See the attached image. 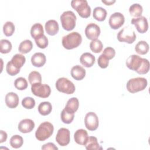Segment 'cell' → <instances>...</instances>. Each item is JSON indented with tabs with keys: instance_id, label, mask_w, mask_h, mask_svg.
<instances>
[{
	"instance_id": "38",
	"label": "cell",
	"mask_w": 150,
	"mask_h": 150,
	"mask_svg": "<svg viewBox=\"0 0 150 150\" xmlns=\"http://www.w3.org/2000/svg\"><path fill=\"white\" fill-rule=\"evenodd\" d=\"M35 41L36 45L40 49H45L48 46V39L45 35L35 39Z\"/></svg>"
},
{
	"instance_id": "12",
	"label": "cell",
	"mask_w": 150,
	"mask_h": 150,
	"mask_svg": "<svg viewBox=\"0 0 150 150\" xmlns=\"http://www.w3.org/2000/svg\"><path fill=\"white\" fill-rule=\"evenodd\" d=\"M124 16L120 12H114L111 15L108 21L110 27L113 29H117L121 27L124 23Z\"/></svg>"
},
{
	"instance_id": "32",
	"label": "cell",
	"mask_w": 150,
	"mask_h": 150,
	"mask_svg": "<svg viewBox=\"0 0 150 150\" xmlns=\"http://www.w3.org/2000/svg\"><path fill=\"white\" fill-rule=\"evenodd\" d=\"M12 46L11 42L7 39L0 40V52L1 53H8L11 52Z\"/></svg>"
},
{
	"instance_id": "2",
	"label": "cell",
	"mask_w": 150,
	"mask_h": 150,
	"mask_svg": "<svg viewBox=\"0 0 150 150\" xmlns=\"http://www.w3.org/2000/svg\"><path fill=\"white\" fill-rule=\"evenodd\" d=\"M82 42L81 35L77 32H73L64 36L62 38L63 46L68 50L73 49L78 47Z\"/></svg>"
},
{
	"instance_id": "30",
	"label": "cell",
	"mask_w": 150,
	"mask_h": 150,
	"mask_svg": "<svg viewBox=\"0 0 150 150\" xmlns=\"http://www.w3.org/2000/svg\"><path fill=\"white\" fill-rule=\"evenodd\" d=\"M129 12L131 16L134 17H140L142 15L143 9L142 6L139 4H134L129 8Z\"/></svg>"
},
{
	"instance_id": "39",
	"label": "cell",
	"mask_w": 150,
	"mask_h": 150,
	"mask_svg": "<svg viewBox=\"0 0 150 150\" xmlns=\"http://www.w3.org/2000/svg\"><path fill=\"white\" fill-rule=\"evenodd\" d=\"M22 105L26 109H32L35 105V101L30 97H26L22 100Z\"/></svg>"
},
{
	"instance_id": "33",
	"label": "cell",
	"mask_w": 150,
	"mask_h": 150,
	"mask_svg": "<svg viewBox=\"0 0 150 150\" xmlns=\"http://www.w3.org/2000/svg\"><path fill=\"white\" fill-rule=\"evenodd\" d=\"M23 143L22 137L19 135H13L10 139V145L12 148H21Z\"/></svg>"
},
{
	"instance_id": "24",
	"label": "cell",
	"mask_w": 150,
	"mask_h": 150,
	"mask_svg": "<svg viewBox=\"0 0 150 150\" xmlns=\"http://www.w3.org/2000/svg\"><path fill=\"white\" fill-rule=\"evenodd\" d=\"M107 14V11L104 8L100 6H97L94 9L93 16L96 20L101 22L105 20Z\"/></svg>"
},
{
	"instance_id": "21",
	"label": "cell",
	"mask_w": 150,
	"mask_h": 150,
	"mask_svg": "<svg viewBox=\"0 0 150 150\" xmlns=\"http://www.w3.org/2000/svg\"><path fill=\"white\" fill-rule=\"evenodd\" d=\"M46 56L45 55L40 52L35 53L31 57V63L33 66L40 67L43 66L46 63Z\"/></svg>"
},
{
	"instance_id": "34",
	"label": "cell",
	"mask_w": 150,
	"mask_h": 150,
	"mask_svg": "<svg viewBox=\"0 0 150 150\" xmlns=\"http://www.w3.org/2000/svg\"><path fill=\"white\" fill-rule=\"evenodd\" d=\"M103 47V45L101 40L98 39L93 40L90 43V48L92 52L96 53L101 52Z\"/></svg>"
},
{
	"instance_id": "16",
	"label": "cell",
	"mask_w": 150,
	"mask_h": 150,
	"mask_svg": "<svg viewBox=\"0 0 150 150\" xmlns=\"http://www.w3.org/2000/svg\"><path fill=\"white\" fill-rule=\"evenodd\" d=\"M19 97L13 92H9L5 96V103L10 108H16L19 104Z\"/></svg>"
},
{
	"instance_id": "35",
	"label": "cell",
	"mask_w": 150,
	"mask_h": 150,
	"mask_svg": "<svg viewBox=\"0 0 150 150\" xmlns=\"http://www.w3.org/2000/svg\"><path fill=\"white\" fill-rule=\"evenodd\" d=\"M28 80L31 85L42 82V77L40 73L36 71H31L28 76Z\"/></svg>"
},
{
	"instance_id": "7",
	"label": "cell",
	"mask_w": 150,
	"mask_h": 150,
	"mask_svg": "<svg viewBox=\"0 0 150 150\" xmlns=\"http://www.w3.org/2000/svg\"><path fill=\"white\" fill-rule=\"evenodd\" d=\"M56 89L62 93L71 94L75 91L74 84L68 79L61 77L57 79L56 82Z\"/></svg>"
},
{
	"instance_id": "3",
	"label": "cell",
	"mask_w": 150,
	"mask_h": 150,
	"mask_svg": "<svg viewBox=\"0 0 150 150\" xmlns=\"http://www.w3.org/2000/svg\"><path fill=\"white\" fill-rule=\"evenodd\" d=\"M54 127L49 122H43L38 127L35 132L36 138L40 141H45L49 138L53 133Z\"/></svg>"
},
{
	"instance_id": "36",
	"label": "cell",
	"mask_w": 150,
	"mask_h": 150,
	"mask_svg": "<svg viewBox=\"0 0 150 150\" xmlns=\"http://www.w3.org/2000/svg\"><path fill=\"white\" fill-rule=\"evenodd\" d=\"M15 31V25L10 21H7L5 23L3 26V32L5 36H12Z\"/></svg>"
},
{
	"instance_id": "6",
	"label": "cell",
	"mask_w": 150,
	"mask_h": 150,
	"mask_svg": "<svg viewBox=\"0 0 150 150\" xmlns=\"http://www.w3.org/2000/svg\"><path fill=\"white\" fill-rule=\"evenodd\" d=\"M76 16L71 11L64 12L60 16V22L63 28L67 31L73 30L76 26Z\"/></svg>"
},
{
	"instance_id": "14",
	"label": "cell",
	"mask_w": 150,
	"mask_h": 150,
	"mask_svg": "<svg viewBox=\"0 0 150 150\" xmlns=\"http://www.w3.org/2000/svg\"><path fill=\"white\" fill-rule=\"evenodd\" d=\"M100 34V28L97 25L94 23H90L86 27L85 35L87 39L92 40L97 39Z\"/></svg>"
},
{
	"instance_id": "25",
	"label": "cell",
	"mask_w": 150,
	"mask_h": 150,
	"mask_svg": "<svg viewBox=\"0 0 150 150\" xmlns=\"http://www.w3.org/2000/svg\"><path fill=\"white\" fill-rule=\"evenodd\" d=\"M44 33L43 28L42 24L39 23H35L32 25L30 29V35L31 36L35 39L42 36Z\"/></svg>"
},
{
	"instance_id": "42",
	"label": "cell",
	"mask_w": 150,
	"mask_h": 150,
	"mask_svg": "<svg viewBox=\"0 0 150 150\" xmlns=\"http://www.w3.org/2000/svg\"><path fill=\"white\" fill-rule=\"evenodd\" d=\"M98 66L102 68L105 69L107 67L109 63V60H108L103 54H101L98 58Z\"/></svg>"
},
{
	"instance_id": "29",
	"label": "cell",
	"mask_w": 150,
	"mask_h": 150,
	"mask_svg": "<svg viewBox=\"0 0 150 150\" xmlns=\"http://www.w3.org/2000/svg\"><path fill=\"white\" fill-rule=\"evenodd\" d=\"M33 47V44L32 42L28 39L22 41L18 47L19 52L23 54H26L28 52H29Z\"/></svg>"
},
{
	"instance_id": "28",
	"label": "cell",
	"mask_w": 150,
	"mask_h": 150,
	"mask_svg": "<svg viewBox=\"0 0 150 150\" xmlns=\"http://www.w3.org/2000/svg\"><path fill=\"white\" fill-rule=\"evenodd\" d=\"M135 50L139 54H145L149 50V45L144 40L139 41L135 45Z\"/></svg>"
},
{
	"instance_id": "15",
	"label": "cell",
	"mask_w": 150,
	"mask_h": 150,
	"mask_svg": "<svg viewBox=\"0 0 150 150\" xmlns=\"http://www.w3.org/2000/svg\"><path fill=\"white\" fill-rule=\"evenodd\" d=\"M35 127V122L33 120L28 118L21 120L18 124V129L22 133L31 132Z\"/></svg>"
},
{
	"instance_id": "20",
	"label": "cell",
	"mask_w": 150,
	"mask_h": 150,
	"mask_svg": "<svg viewBox=\"0 0 150 150\" xmlns=\"http://www.w3.org/2000/svg\"><path fill=\"white\" fill-rule=\"evenodd\" d=\"M71 75L76 80H81L86 76V70L80 65H76L71 69Z\"/></svg>"
},
{
	"instance_id": "41",
	"label": "cell",
	"mask_w": 150,
	"mask_h": 150,
	"mask_svg": "<svg viewBox=\"0 0 150 150\" xmlns=\"http://www.w3.org/2000/svg\"><path fill=\"white\" fill-rule=\"evenodd\" d=\"M6 70L8 74L10 76H15L18 73H19L20 69H18L15 68L11 63V62H8L6 64Z\"/></svg>"
},
{
	"instance_id": "23",
	"label": "cell",
	"mask_w": 150,
	"mask_h": 150,
	"mask_svg": "<svg viewBox=\"0 0 150 150\" xmlns=\"http://www.w3.org/2000/svg\"><path fill=\"white\" fill-rule=\"evenodd\" d=\"M26 61L25 57L21 54H15L11 60V64L16 69H20L25 64Z\"/></svg>"
},
{
	"instance_id": "43",
	"label": "cell",
	"mask_w": 150,
	"mask_h": 150,
	"mask_svg": "<svg viewBox=\"0 0 150 150\" xmlns=\"http://www.w3.org/2000/svg\"><path fill=\"white\" fill-rule=\"evenodd\" d=\"M42 149H51V150H57L58 148L52 142H48L47 144H44L42 146Z\"/></svg>"
},
{
	"instance_id": "31",
	"label": "cell",
	"mask_w": 150,
	"mask_h": 150,
	"mask_svg": "<svg viewBox=\"0 0 150 150\" xmlns=\"http://www.w3.org/2000/svg\"><path fill=\"white\" fill-rule=\"evenodd\" d=\"M61 120L65 124H70L74 117V113L67 111L64 108L60 114Z\"/></svg>"
},
{
	"instance_id": "13",
	"label": "cell",
	"mask_w": 150,
	"mask_h": 150,
	"mask_svg": "<svg viewBox=\"0 0 150 150\" xmlns=\"http://www.w3.org/2000/svg\"><path fill=\"white\" fill-rule=\"evenodd\" d=\"M131 24L134 25L137 31L141 33H145L148 29V23L145 16L134 18L131 19Z\"/></svg>"
},
{
	"instance_id": "9",
	"label": "cell",
	"mask_w": 150,
	"mask_h": 150,
	"mask_svg": "<svg viewBox=\"0 0 150 150\" xmlns=\"http://www.w3.org/2000/svg\"><path fill=\"white\" fill-rule=\"evenodd\" d=\"M32 93L36 96L41 98L48 97L51 93V89L49 85L41 83H35L31 86Z\"/></svg>"
},
{
	"instance_id": "22",
	"label": "cell",
	"mask_w": 150,
	"mask_h": 150,
	"mask_svg": "<svg viewBox=\"0 0 150 150\" xmlns=\"http://www.w3.org/2000/svg\"><path fill=\"white\" fill-rule=\"evenodd\" d=\"M84 146L87 150H91V149H102V147L100 146L99 145L97 138L95 137L91 136L88 137V139L84 144Z\"/></svg>"
},
{
	"instance_id": "19",
	"label": "cell",
	"mask_w": 150,
	"mask_h": 150,
	"mask_svg": "<svg viewBox=\"0 0 150 150\" xmlns=\"http://www.w3.org/2000/svg\"><path fill=\"white\" fill-rule=\"evenodd\" d=\"M96 58L90 53H83L80 57V62L82 65L86 67H91L95 63Z\"/></svg>"
},
{
	"instance_id": "18",
	"label": "cell",
	"mask_w": 150,
	"mask_h": 150,
	"mask_svg": "<svg viewBox=\"0 0 150 150\" xmlns=\"http://www.w3.org/2000/svg\"><path fill=\"white\" fill-rule=\"evenodd\" d=\"M88 133L83 129H77L74 134V139L75 142L79 145H84L87 139H88Z\"/></svg>"
},
{
	"instance_id": "8",
	"label": "cell",
	"mask_w": 150,
	"mask_h": 150,
	"mask_svg": "<svg viewBox=\"0 0 150 150\" xmlns=\"http://www.w3.org/2000/svg\"><path fill=\"white\" fill-rule=\"evenodd\" d=\"M117 39L121 42H125L129 44L132 43L136 39L135 31L129 26L124 27L118 33Z\"/></svg>"
},
{
	"instance_id": "17",
	"label": "cell",
	"mask_w": 150,
	"mask_h": 150,
	"mask_svg": "<svg viewBox=\"0 0 150 150\" xmlns=\"http://www.w3.org/2000/svg\"><path fill=\"white\" fill-rule=\"evenodd\" d=\"M45 30L46 33L51 36L56 35L59 30V24L55 20H49L45 23Z\"/></svg>"
},
{
	"instance_id": "1",
	"label": "cell",
	"mask_w": 150,
	"mask_h": 150,
	"mask_svg": "<svg viewBox=\"0 0 150 150\" xmlns=\"http://www.w3.org/2000/svg\"><path fill=\"white\" fill-rule=\"evenodd\" d=\"M127 67L140 74H145L149 71V62L148 59L142 58L138 55L132 54L126 60Z\"/></svg>"
},
{
	"instance_id": "10",
	"label": "cell",
	"mask_w": 150,
	"mask_h": 150,
	"mask_svg": "<svg viewBox=\"0 0 150 150\" xmlns=\"http://www.w3.org/2000/svg\"><path fill=\"white\" fill-rule=\"evenodd\" d=\"M85 126L90 131H94L97 129L99 124L98 118L94 112H89L86 114L84 118Z\"/></svg>"
},
{
	"instance_id": "11",
	"label": "cell",
	"mask_w": 150,
	"mask_h": 150,
	"mask_svg": "<svg viewBox=\"0 0 150 150\" xmlns=\"http://www.w3.org/2000/svg\"><path fill=\"white\" fill-rule=\"evenodd\" d=\"M70 140V131L65 128H60L56 136V142L62 146L67 145Z\"/></svg>"
},
{
	"instance_id": "5",
	"label": "cell",
	"mask_w": 150,
	"mask_h": 150,
	"mask_svg": "<svg viewBox=\"0 0 150 150\" xmlns=\"http://www.w3.org/2000/svg\"><path fill=\"white\" fill-rule=\"evenodd\" d=\"M71 6L81 18H87L90 16L91 8L86 0H73Z\"/></svg>"
},
{
	"instance_id": "27",
	"label": "cell",
	"mask_w": 150,
	"mask_h": 150,
	"mask_svg": "<svg viewBox=\"0 0 150 150\" xmlns=\"http://www.w3.org/2000/svg\"><path fill=\"white\" fill-rule=\"evenodd\" d=\"M79 102L76 97H72L70 98L65 106V109L71 112H75L79 108Z\"/></svg>"
},
{
	"instance_id": "44",
	"label": "cell",
	"mask_w": 150,
	"mask_h": 150,
	"mask_svg": "<svg viewBox=\"0 0 150 150\" xmlns=\"http://www.w3.org/2000/svg\"><path fill=\"white\" fill-rule=\"evenodd\" d=\"M0 135H1V141L0 142L2 143L5 142L7 139V134L5 131L1 130L0 131Z\"/></svg>"
},
{
	"instance_id": "4",
	"label": "cell",
	"mask_w": 150,
	"mask_h": 150,
	"mask_svg": "<svg viewBox=\"0 0 150 150\" xmlns=\"http://www.w3.org/2000/svg\"><path fill=\"white\" fill-rule=\"evenodd\" d=\"M148 81L145 78L136 77L129 79L127 83V89L131 93L144 90L147 86Z\"/></svg>"
},
{
	"instance_id": "37",
	"label": "cell",
	"mask_w": 150,
	"mask_h": 150,
	"mask_svg": "<svg viewBox=\"0 0 150 150\" xmlns=\"http://www.w3.org/2000/svg\"><path fill=\"white\" fill-rule=\"evenodd\" d=\"M14 86L18 90H23L28 87V82L25 78L20 77L15 80Z\"/></svg>"
},
{
	"instance_id": "26",
	"label": "cell",
	"mask_w": 150,
	"mask_h": 150,
	"mask_svg": "<svg viewBox=\"0 0 150 150\" xmlns=\"http://www.w3.org/2000/svg\"><path fill=\"white\" fill-rule=\"evenodd\" d=\"M52 110V105L49 101L42 102L38 106V111L42 115L49 114Z\"/></svg>"
},
{
	"instance_id": "40",
	"label": "cell",
	"mask_w": 150,
	"mask_h": 150,
	"mask_svg": "<svg viewBox=\"0 0 150 150\" xmlns=\"http://www.w3.org/2000/svg\"><path fill=\"white\" fill-rule=\"evenodd\" d=\"M108 60L112 59L115 55V51L111 47H107L104 49L102 53Z\"/></svg>"
},
{
	"instance_id": "45",
	"label": "cell",
	"mask_w": 150,
	"mask_h": 150,
	"mask_svg": "<svg viewBox=\"0 0 150 150\" xmlns=\"http://www.w3.org/2000/svg\"><path fill=\"white\" fill-rule=\"evenodd\" d=\"M115 2V1H102V2L105 4L106 5H111L112 4H114Z\"/></svg>"
}]
</instances>
